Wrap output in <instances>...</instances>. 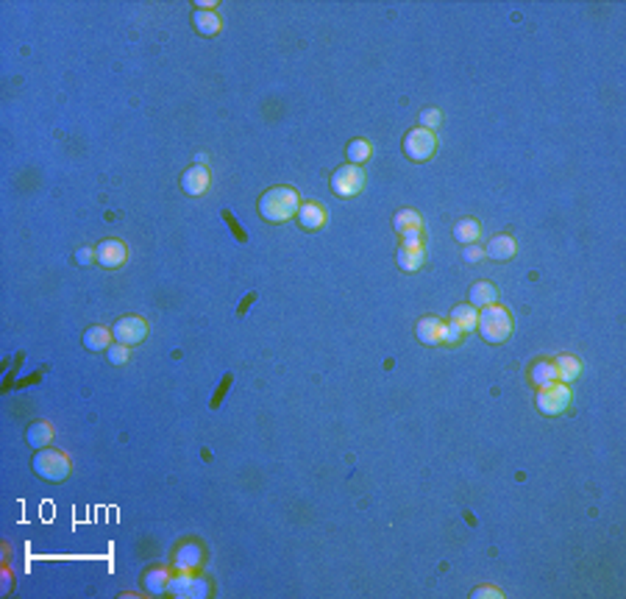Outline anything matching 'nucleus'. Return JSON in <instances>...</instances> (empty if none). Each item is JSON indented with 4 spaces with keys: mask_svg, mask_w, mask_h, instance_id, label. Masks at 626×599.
Masks as SVG:
<instances>
[{
    "mask_svg": "<svg viewBox=\"0 0 626 599\" xmlns=\"http://www.w3.org/2000/svg\"><path fill=\"white\" fill-rule=\"evenodd\" d=\"M298 190L292 187H270L262 199H259V215L267 223H284L290 217L298 215Z\"/></svg>",
    "mask_w": 626,
    "mask_h": 599,
    "instance_id": "nucleus-1",
    "label": "nucleus"
},
{
    "mask_svg": "<svg viewBox=\"0 0 626 599\" xmlns=\"http://www.w3.org/2000/svg\"><path fill=\"white\" fill-rule=\"evenodd\" d=\"M70 471H73V463H70V457H67L64 452L50 449V446L36 449V457H33V474H36L39 479H45V482H64V479L70 477Z\"/></svg>",
    "mask_w": 626,
    "mask_h": 599,
    "instance_id": "nucleus-2",
    "label": "nucleus"
},
{
    "mask_svg": "<svg viewBox=\"0 0 626 599\" xmlns=\"http://www.w3.org/2000/svg\"><path fill=\"white\" fill-rule=\"evenodd\" d=\"M476 329H479V335H482L487 343H504V340L509 338V332H512V315H509L504 307H498V304H493V307H482Z\"/></svg>",
    "mask_w": 626,
    "mask_h": 599,
    "instance_id": "nucleus-3",
    "label": "nucleus"
},
{
    "mask_svg": "<svg viewBox=\"0 0 626 599\" xmlns=\"http://www.w3.org/2000/svg\"><path fill=\"white\" fill-rule=\"evenodd\" d=\"M365 190V171L359 165H345L331 173V193L340 199H354Z\"/></svg>",
    "mask_w": 626,
    "mask_h": 599,
    "instance_id": "nucleus-4",
    "label": "nucleus"
},
{
    "mask_svg": "<svg viewBox=\"0 0 626 599\" xmlns=\"http://www.w3.org/2000/svg\"><path fill=\"white\" fill-rule=\"evenodd\" d=\"M571 404V388L565 382H551L537 391V410L543 415H560Z\"/></svg>",
    "mask_w": 626,
    "mask_h": 599,
    "instance_id": "nucleus-5",
    "label": "nucleus"
},
{
    "mask_svg": "<svg viewBox=\"0 0 626 599\" xmlns=\"http://www.w3.org/2000/svg\"><path fill=\"white\" fill-rule=\"evenodd\" d=\"M434 151H437V137H434L431 131L420 129V126L412 129V131L404 137V154H407L412 162H426V159H431Z\"/></svg>",
    "mask_w": 626,
    "mask_h": 599,
    "instance_id": "nucleus-6",
    "label": "nucleus"
},
{
    "mask_svg": "<svg viewBox=\"0 0 626 599\" xmlns=\"http://www.w3.org/2000/svg\"><path fill=\"white\" fill-rule=\"evenodd\" d=\"M112 335L123 346H137V343H142L148 338V324L140 315H126V318H120L112 326Z\"/></svg>",
    "mask_w": 626,
    "mask_h": 599,
    "instance_id": "nucleus-7",
    "label": "nucleus"
},
{
    "mask_svg": "<svg viewBox=\"0 0 626 599\" xmlns=\"http://www.w3.org/2000/svg\"><path fill=\"white\" fill-rule=\"evenodd\" d=\"M167 594L173 597H187V599H201L209 594V583L201 577H193L190 572H181L176 577H170L167 583Z\"/></svg>",
    "mask_w": 626,
    "mask_h": 599,
    "instance_id": "nucleus-8",
    "label": "nucleus"
},
{
    "mask_svg": "<svg viewBox=\"0 0 626 599\" xmlns=\"http://www.w3.org/2000/svg\"><path fill=\"white\" fill-rule=\"evenodd\" d=\"M126 257H128V251H126L123 240H103V243L95 248V259H98V265H103V268H109V270L120 268V265L126 262Z\"/></svg>",
    "mask_w": 626,
    "mask_h": 599,
    "instance_id": "nucleus-9",
    "label": "nucleus"
},
{
    "mask_svg": "<svg viewBox=\"0 0 626 599\" xmlns=\"http://www.w3.org/2000/svg\"><path fill=\"white\" fill-rule=\"evenodd\" d=\"M181 190L187 196H204L209 190V168L207 165H193L181 173Z\"/></svg>",
    "mask_w": 626,
    "mask_h": 599,
    "instance_id": "nucleus-10",
    "label": "nucleus"
},
{
    "mask_svg": "<svg viewBox=\"0 0 626 599\" xmlns=\"http://www.w3.org/2000/svg\"><path fill=\"white\" fill-rule=\"evenodd\" d=\"M518 254V243H515V237H509V234H495L490 243H487V248H484V257H490V259H495V262H507V259H512Z\"/></svg>",
    "mask_w": 626,
    "mask_h": 599,
    "instance_id": "nucleus-11",
    "label": "nucleus"
},
{
    "mask_svg": "<svg viewBox=\"0 0 626 599\" xmlns=\"http://www.w3.org/2000/svg\"><path fill=\"white\" fill-rule=\"evenodd\" d=\"M298 223L306 229V231H318V229H323V223H326V209L320 206V203H315V201H306V203H301L298 206Z\"/></svg>",
    "mask_w": 626,
    "mask_h": 599,
    "instance_id": "nucleus-12",
    "label": "nucleus"
},
{
    "mask_svg": "<svg viewBox=\"0 0 626 599\" xmlns=\"http://www.w3.org/2000/svg\"><path fill=\"white\" fill-rule=\"evenodd\" d=\"M415 335H417V340L426 343V346H440V338H442V321L434 318V315L420 318L415 326Z\"/></svg>",
    "mask_w": 626,
    "mask_h": 599,
    "instance_id": "nucleus-13",
    "label": "nucleus"
},
{
    "mask_svg": "<svg viewBox=\"0 0 626 599\" xmlns=\"http://www.w3.org/2000/svg\"><path fill=\"white\" fill-rule=\"evenodd\" d=\"M498 301V290L490 284V282H476V284H470V290H468V304H473L476 310H482V307H493Z\"/></svg>",
    "mask_w": 626,
    "mask_h": 599,
    "instance_id": "nucleus-14",
    "label": "nucleus"
},
{
    "mask_svg": "<svg viewBox=\"0 0 626 599\" xmlns=\"http://www.w3.org/2000/svg\"><path fill=\"white\" fill-rule=\"evenodd\" d=\"M554 368H557V382H565V385L582 377V363L571 354H560L554 360Z\"/></svg>",
    "mask_w": 626,
    "mask_h": 599,
    "instance_id": "nucleus-15",
    "label": "nucleus"
},
{
    "mask_svg": "<svg viewBox=\"0 0 626 599\" xmlns=\"http://www.w3.org/2000/svg\"><path fill=\"white\" fill-rule=\"evenodd\" d=\"M479 237H482V226L473 217H462L454 226V240L462 243V245H473V243H479Z\"/></svg>",
    "mask_w": 626,
    "mask_h": 599,
    "instance_id": "nucleus-16",
    "label": "nucleus"
},
{
    "mask_svg": "<svg viewBox=\"0 0 626 599\" xmlns=\"http://www.w3.org/2000/svg\"><path fill=\"white\" fill-rule=\"evenodd\" d=\"M193 25L201 36H217L220 34V17L214 11H207V8L193 11Z\"/></svg>",
    "mask_w": 626,
    "mask_h": 599,
    "instance_id": "nucleus-17",
    "label": "nucleus"
},
{
    "mask_svg": "<svg viewBox=\"0 0 626 599\" xmlns=\"http://www.w3.org/2000/svg\"><path fill=\"white\" fill-rule=\"evenodd\" d=\"M112 329H106V326H92V329H87L84 332V346L89 349V352H106L109 346H112Z\"/></svg>",
    "mask_w": 626,
    "mask_h": 599,
    "instance_id": "nucleus-18",
    "label": "nucleus"
},
{
    "mask_svg": "<svg viewBox=\"0 0 626 599\" xmlns=\"http://www.w3.org/2000/svg\"><path fill=\"white\" fill-rule=\"evenodd\" d=\"M25 440H28L33 449H45V446H50V440H53V426H50L47 421H36V424H31V426L25 429Z\"/></svg>",
    "mask_w": 626,
    "mask_h": 599,
    "instance_id": "nucleus-19",
    "label": "nucleus"
},
{
    "mask_svg": "<svg viewBox=\"0 0 626 599\" xmlns=\"http://www.w3.org/2000/svg\"><path fill=\"white\" fill-rule=\"evenodd\" d=\"M451 321H454L462 332H470V329H476V324H479V310H476L473 304H459V307L451 310Z\"/></svg>",
    "mask_w": 626,
    "mask_h": 599,
    "instance_id": "nucleus-20",
    "label": "nucleus"
},
{
    "mask_svg": "<svg viewBox=\"0 0 626 599\" xmlns=\"http://www.w3.org/2000/svg\"><path fill=\"white\" fill-rule=\"evenodd\" d=\"M529 380L537 385V388H546L551 382H557V368H554V360H537L529 371Z\"/></svg>",
    "mask_w": 626,
    "mask_h": 599,
    "instance_id": "nucleus-21",
    "label": "nucleus"
},
{
    "mask_svg": "<svg viewBox=\"0 0 626 599\" xmlns=\"http://www.w3.org/2000/svg\"><path fill=\"white\" fill-rule=\"evenodd\" d=\"M201 561H204V552H201V547H195V544H187V547H181V549L176 552V566H179L181 572H193V569H198Z\"/></svg>",
    "mask_w": 626,
    "mask_h": 599,
    "instance_id": "nucleus-22",
    "label": "nucleus"
},
{
    "mask_svg": "<svg viewBox=\"0 0 626 599\" xmlns=\"http://www.w3.org/2000/svg\"><path fill=\"white\" fill-rule=\"evenodd\" d=\"M393 229L398 234H404V231H420L423 229V220H420V215H417L415 209H398L393 215Z\"/></svg>",
    "mask_w": 626,
    "mask_h": 599,
    "instance_id": "nucleus-23",
    "label": "nucleus"
},
{
    "mask_svg": "<svg viewBox=\"0 0 626 599\" xmlns=\"http://www.w3.org/2000/svg\"><path fill=\"white\" fill-rule=\"evenodd\" d=\"M167 583H170V572L167 569H151L142 577V589L151 591V594H165L167 591Z\"/></svg>",
    "mask_w": 626,
    "mask_h": 599,
    "instance_id": "nucleus-24",
    "label": "nucleus"
},
{
    "mask_svg": "<svg viewBox=\"0 0 626 599\" xmlns=\"http://www.w3.org/2000/svg\"><path fill=\"white\" fill-rule=\"evenodd\" d=\"M396 262H398L401 270H417L426 262V251L423 248H398Z\"/></svg>",
    "mask_w": 626,
    "mask_h": 599,
    "instance_id": "nucleus-25",
    "label": "nucleus"
},
{
    "mask_svg": "<svg viewBox=\"0 0 626 599\" xmlns=\"http://www.w3.org/2000/svg\"><path fill=\"white\" fill-rule=\"evenodd\" d=\"M345 157H348L351 165H359L362 168L371 159V143L368 140H351L348 148H345Z\"/></svg>",
    "mask_w": 626,
    "mask_h": 599,
    "instance_id": "nucleus-26",
    "label": "nucleus"
},
{
    "mask_svg": "<svg viewBox=\"0 0 626 599\" xmlns=\"http://www.w3.org/2000/svg\"><path fill=\"white\" fill-rule=\"evenodd\" d=\"M417 123H420V129L434 131V129L442 123V112H440V109H423L420 117H417Z\"/></svg>",
    "mask_w": 626,
    "mask_h": 599,
    "instance_id": "nucleus-27",
    "label": "nucleus"
},
{
    "mask_svg": "<svg viewBox=\"0 0 626 599\" xmlns=\"http://www.w3.org/2000/svg\"><path fill=\"white\" fill-rule=\"evenodd\" d=\"M462 329L454 324V321H448V324H442V338H440V346H456L459 340H462Z\"/></svg>",
    "mask_w": 626,
    "mask_h": 599,
    "instance_id": "nucleus-28",
    "label": "nucleus"
},
{
    "mask_svg": "<svg viewBox=\"0 0 626 599\" xmlns=\"http://www.w3.org/2000/svg\"><path fill=\"white\" fill-rule=\"evenodd\" d=\"M106 357H109L112 366H126L128 363V346H123V343L114 340V346L106 349Z\"/></svg>",
    "mask_w": 626,
    "mask_h": 599,
    "instance_id": "nucleus-29",
    "label": "nucleus"
},
{
    "mask_svg": "<svg viewBox=\"0 0 626 599\" xmlns=\"http://www.w3.org/2000/svg\"><path fill=\"white\" fill-rule=\"evenodd\" d=\"M462 259H465V262H470V265H476V262H482V259H484V248H482V245H476V243H473V245H465Z\"/></svg>",
    "mask_w": 626,
    "mask_h": 599,
    "instance_id": "nucleus-30",
    "label": "nucleus"
},
{
    "mask_svg": "<svg viewBox=\"0 0 626 599\" xmlns=\"http://www.w3.org/2000/svg\"><path fill=\"white\" fill-rule=\"evenodd\" d=\"M401 248H423V234L420 231H404L401 234Z\"/></svg>",
    "mask_w": 626,
    "mask_h": 599,
    "instance_id": "nucleus-31",
    "label": "nucleus"
},
{
    "mask_svg": "<svg viewBox=\"0 0 626 599\" xmlns=\"http://www.w3.org/2000/svg\"><path fill=\"white\" fill-rule=\"evenodd\" d=\"M75 262H78V265H92V262H98V259H95V251H92V248H78V251H75Z\"/></svg>",
    "mask_w": 626,
    "mask_h": 599,
    "instance_id": "nucleus-32",
    "label": "nucleus"
},
{
    "mask_svg": "<svg viewBox=\"0 0 626 599\" xmlns=\"http://www.w3.org/2000/svg\"><path fill=\"white\" fill-rule=\"evenodd\" d=\"M484 597H501V591H498V589H490V586H484V589H476V591H473V599H484Z\"/></svg>",
    "mask_w": 626,
    "mask_h": 599,
    "instance_id": "nucleus-33",
    "label": "nucleus"
},
{
    "mask_svg": "<svg viewBox=\"0 0 626 599\" xmlns=\"http://www.w3.org/2000/svg\"><path fill=\"white\" fill-rule=\"evenodd\" d=\"M223 220H228L231 223V229H234V234H237V240H245V234L239 231V226L234 223V217H231V212H223Z\"/></svg>",
    "mask_w": 626,
    "mask_h": 599,
    "instance_id": "nucleus-34",
    "label": "nucleus"
},
{
    "mask_svg": "<svg viewBox=\"0 0 626 599\" xmlns=\"http://www.w3.org/2000/svg\"><path fill=\"white\" fill-rule=\"evenodd\" d=\"M228 382H231V377H225V380L220 382V391H217V396H214V401H211V407H217V404H220V396L228 391Z\"/></svg>",
    "mask_w": 626,
    "mask_h": 599,
    "instance_id": "nucleus-35",
    "label": "nucleus"
},
{
    "mask_svg": "<svg viewBox=\"0 0 626 599\" xmlns=\"http://www.w3.org/2000/svg\"><path fill=\"white\" fill-rule=\"evenodd\" d=\"M207 162H209L207 154H195V165H207Z\"/></svg>",
    "mask_w": 626,
    "mask_h": 599,
    "instance_id": "nucleus-36",
    "label": "nucleus"
}]
</instances>
